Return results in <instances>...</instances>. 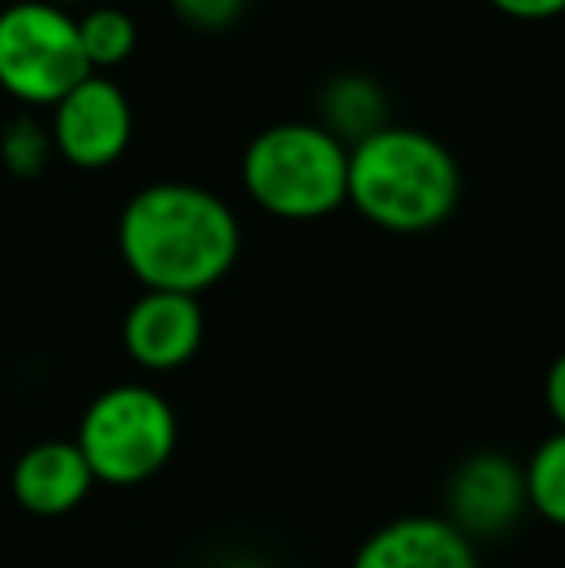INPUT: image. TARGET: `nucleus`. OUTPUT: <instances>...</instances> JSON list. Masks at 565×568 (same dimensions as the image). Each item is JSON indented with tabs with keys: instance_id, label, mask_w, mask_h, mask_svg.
<instances>
[{
	"instance_id": "nucleus-6",
	"label": "nucleus",
	"mask_w": 565,
	"mask_h": 568,
	"mask_svg": "<svg viewBox=\"0 0 565 568\" xmlns=\"http://www.w3.org/2000/svg\"><path fill=\"white\" fill-rule=\"evenodd\" d=\"M47 128H51L54 155L82 171H101L129 151L132 105L109 74H90L51 109Z\"/></svg>"
},
{
	"instance_id": "nucleus-10",
	"label": "nucleus",
	"mask_w": 565,
	"mask_h": 568,
	"mask_svg": "<svg viewBox=\"0 0 565 568\" xmlns=\"http://www.w3.org/2000/svg\"><path fill=\"white\" fill-rule=\"evenodd\" d=\"M93 471L74 442H39L12 464V499L36 518H62L93 491Z\"/></svg>"
},
{
	"instance_id": "nucleus-16",
	"label": "nucleus",
	"mask_w": 565,
	"mask_h": 568,
	"mask_svg": "<svg viewBox=\"0 0 565 568\" xmlns=\"http://www.w3.org/2000/svg\"><path fill=\"white\" fill-rule=\"evenodd\" d=\"M546 410H551V418L558 422V429H565V352L551 364V372H546Z\"/></svg>"
},
{
	"instance_id": "nucleus-5",
	"label": "nucleus",
	"mask_w": 565,
	"mask_h": 568,
	"mask_svg": "<svg viewBox=\"0 0 565 568\" xmlns=\"http://www.w3.org/2000/svg\"><path fill=\"white\" fill-rule=\"evenodd\" d=\"M78 16L51 0H12L0 8V90L28 109H54L90 78Z\"/></svg>"
},
{
	"instance_id": "nucleus-1",
	"label": "nucleus",
	"mask_w": 565,
	"mask_h": 568,
	"mask_svg": "<svg viewBox=\"0 0 565 568\" xmlns=\"http://www.w3.org/2000/svg\"><path fill=\"white\" fill-rule=\"evenodd\" d=\"M117 247L143 291L198 298L233 271L241 221L213 190L194 182H151L117 221Z\"/></svg>"
},
{
	"instance_id": "nucleus-15",
	"label": "nucleus",
	"mask_w": 565,
	"mask_h": 568,
	"mask_svg": "<svg viewBox=\"0 0 565 568\" xmlns=\"http://www.w3.org/2000/svg\"><path fill=\"white\" fill-rule=\"evenodd\" d=\"M174 16L198 31H221L241 16L244 0H171Z\"/></svg>"
},
{
	"instance_id": "nucleus-7",
	"label": "nucleus",
	"mask_w": 565,
	"mask_h": 568,
	"mask_svg": "<svg viewBox=\"0 0 565 568\" xmlns=\"http://www.w3.org/2000/svg\"><path fill=\"white\" fill-rule=\"evenodd\" d=\"M527 507V484L523 464L504 453H473L453 468L445 484V523L457 526L468 541L500 538L523 518Z\"/></svg>"
},
{
	"instance_id": "nucleus-18",
	"label": "nucleus",
	"mask_w": 565,
	"mask_h": 568,
	"mask_svg": "<svg viewBox=\"0 0 565 568\" xmlns=\"http://www.w3.org/2000/svg\"><path fill=\"white\" fill-rule=\"evenodd\" d=\"M51 4H59V8H70V4H93V0H51Z\"/></svg>"
},
{
	"instance_id": "nucleus-11",
	"label": "nucleus",
	"mask_w": 565,
	"mask_h": 568,
	"mask_svg": "<svg viewBox=\"0 0 565 568\" xmlns=\"http://www.w3.org/2000/svg\"><path fill=\"white\" fill-rule=\"evenodd\" d=\"M322 113L325 120H317L322 128H330L345 148L361 143L364 135L380 132L387 124V98L372 78L364 74H341L325 85L322 93Z\"/></svg>"
},
{
	"instance_id": "nucleus-8",
	"label": "nucleus",
	"mask_w": 565,
	"mask_h": 568,
	"mask_svg": "<svg viewBox=\"0 0 565 568\" xmlns=\"http://www.w3.org/2000/svg\"><path fill=\"white\" fill-rule=\"evenodd\" d=\"M202 302L171 291H143L121 325L124 352L143 372H174V367L190 364L202 348Z\"/></svg>"
},
{
	"instance_id": "nucleus-3",
	"label": "nucleus",
	"mask_w": 565,
	"mask_h": 568,
	"mask_svg": "<svg viewBox=\"0 0 565 568\" xmlns=\"http://www.w3.org/2000/svg\"><path fill=\"white\" fill-rule=\"evenodd\" d=\"M249 197L280 221H317L349 202V148L317 120L268 124L241 159Z\"/></svg>"
},
{
	"instance_id": "nucleus-13",
	"label": "nucleus",
	"mask_w": 565,
	"mask_h": 568,
	"mask_svg": "<svg viewBox=\"0 0 565 568\" xmlns=\"http://www.w3.org/2000/svg\"><path fill=\"white\" fill-rule=\"evenodd\" d=\"M523 484L527 507L546 523L565 526V429H554L546 442H538V449L523 464Z\"/></svg>"
},
{
	"instance_id": "nucleus-9",
	"label": "nucleus",
	"mask_w": 565,
	"mask_h": 568,
	"mask_svg": "<svg viewBox=\"0 0 565 568\" xmlns=\"http://www.w3.org/2000/svg\"><path fill=\"white\" fill-rule=\"evenodd\" d=\"M353 568H481L476 546L442 515H407L361 541Z\"/></svg>"
},
{
	"instance_id": "nucleus-14",
	"label": "nucleus",
	"mask_w": 565,
	"mask_h": 568,
	"mask_svg": "<svg viewBox=\"0 0 565 568\" xmlns=\"http://www.w3.org/2000/svg\"><path fill=\"white\" fill-rule=\"evenodd\" d=\"M54 155L51 143V128L39 124L36 116H12L4 128H0V163L12 179H39L47 171Z\"/></svg>"
},
{
	"instance_id": "nucleus-4",
	"label": "nucleus",
	"mask_w": 565,
	"mask_h": 568,
	"mask_svg": "<svg viewBox=\"0 0 565 568\" xmlns=\"http://www.w3.org/2000/svg\"><path fill=\"white\" fill-rule=\"evenodd\" d=\"M74 445L98 484L137 487L171 464L179 445V418L155 387L117 383L85 406Z\"/></svg>"
},
{
	"instance_id": "nucleus-2",
	"label": "nucleus",
	"mask_w": 565,
	"mask_h": 568,
	"mask_svg": "<svg viewBox=\"0 0 565 568\" xmlns=\"http://www.w3.org/2000/svg\"><path fill=\"white\" fill-rule=\"evenodd\" d=\"M461 197L453 151L430 132L384 124L349 148V202L387 232L437 229Z\"/></svg>"
},
{
	"instance_id": "nucleus-12",
	"label": "nucleus",
	"mask_w": 565,
	"mask_h": 568,
	"mask_svg": "<svg viewBox=\"0 0 565 568\" xmlns=\"http://www.w3.org/2000/svg\"><path fill=\"white\" fill-rule=\"evenodd\" d=\"M78 39H82L85 62L93 74L121 67L137 51V20L117 4H93L85 16H78Z\"/></svg>"
},
{
	"instance_id": "nucleus-17",
	"label": "nucleus",
	"mask_w": 565,
	"mask_h": 568,
	"mask_svg": "<svg viewBox=\"0 0 565 568\" xmlns=\"http://www.w3.org/2000/svg\"><path fill=\"white\" fill-rule=\"evenodd\" d=\"M492 4L519 20H546V16L565 12V0H492Z\"/></svg>"
}]
</instances>
